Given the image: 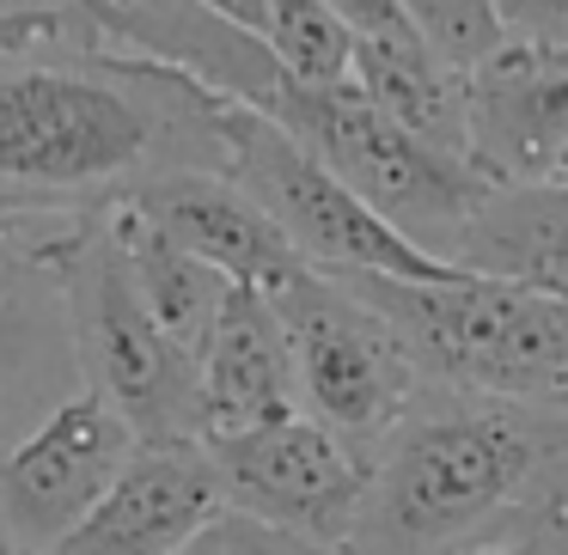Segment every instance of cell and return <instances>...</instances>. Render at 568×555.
Masks as SVG:
<instances>
[{"label":"cell","mask_w":568,"mask_h":555,"mask_svg":"<svg viewBox=\"0 0 568 555\" xmlns=\"http://www.w3.org/2000/svg\"><path fill=\"white\" fill-rule=\"evenodd\" d=\"M0 555H26V549H0Z\"/></svg>","instance_id":"27"},{"label":"cell","mask_w":568,"mask_h":555,"mask_svg":"<svg viewBox=\"0 0 568 555\" xmlns=\"http://www.w3.org/2000/svg\"><path fill=\"white\" fill-rule=\"evenodd\" d=\"M196 7H209L214 19H226V25L257 31V38H263V0H196Z\"/></svg>","instance_id":"25"},{"label":"cell","mask_w":568,"mask_h":555,"mask_svg":"<svg viewBox=\"0 0 568 555\" xmlns=\"http://www.w3.org/2000/svg\"><path fill=\"white\" fill-rule=\"evenodd\" d=\"M116 202L141 226L172 238L184 257L209 263L214 275H226L239 287H263L270 294L294 269H306L287 250V238L275 233V220L226 172H160V177H141L135 189H123Z\"/></svg>","instance_id":"11"},{"label":"cell","mask_w":568,"mask_h":555,"mask_svg":"<svg viewBox=\"0 0 568 555\" xmlns=\"http://www.w3.org/2000/svg\"><path fill=\"white\" fill-rule=\"evenodd\" d=\"M355 287L409 354L422 384L495 403L568 409V299L538 294L489 275H440V281H397V275H336Z\"/></svg>","instance_id":"4"},{"label":"cell","mask_w":568,"mask_h":555,"mask_svg":"<svg viewBox=\"0 0 568 555\" xmlns=\"http://www.w3.org/2000/svg\"><path fill=\"white\" fill-rule=\"evenodd\" d=\"M221 501V476L202 440L135 445L116 482L50 555H172Z\"/></svg>","instance_id":"12"},{"label":"cell","mask_w":568,"mask_h":555,"mask_svg":"<svg viewBox=\"0 0 568 555\" xmlns=\"http://www.w3.org/2000/svg\"><path fill=\"white\" fill-rule=\"evenodd\" d=\"M135 452V433L104 397L87 384L68 391L43 421H31L0 452V525L7 543L26 555H50L80 518L92 513L116 470Z\"/></svg>","instance_id":"9"},{"label":"cell","mask_w":568,"mask_h":555,"mask_svg":"<svg viewBox=\"0 0 568 555\" xmlns=\"http://www.w3.org/2000/svg\"><path fill=\"white\" fill-rule=\"evenodd\" d=\"M0 549H13V543H7V525H0Z\"/></svg>","instance_id":"26"},{"label":"cell","mask_w":568,"mask_h":555,"mask_svg":"<svg viewBox=\"0 0 568 555\" xmlns=\"http://www.w3.org/2000/svg\"><path fill=\"white\" fill-rule=\"evenodd\" d=\"M172 555H336V549H318L306 537H287V531L263 525V518L239 513V506H214Z\"/></svg>","instance_id":"21"},{"label":"cell","mask_w":568,"mask_h":555,"mask_svg":"<svg viewBox=\"0 0 568 555\" xmlns=\"http://www.w3.org/2000/svg\"><path fill=\"white\" fill-rule=\"evenodd\" d=\"M324 7L348 25V38H404V31H416L397 13V0H324Z\"/></svg>","instance_id":"24"},{"label":"cell","mask_w":568,"mask_h":555,"mask_svg":"<svg viewBox=\"0 0 568 555\" xmlns=\"http://www.w3.org/2000/svg\"><path fill=\"white\" fill-rule=\"evenodd\" d=\"M348 86L373 111L392 116L397 129L465 160V74L453 62H440L416 31H404V38H355Z\"/></svg>","instance_id":"16"},{"label":"cell","mask_w":568,"mask_h":555,"mask_svg":"<svg viewBox=\"0 0 568 555\" xmlns=\"http://www.w3.org/2000/svg\"><path fill=\"white\" fill-rule=\"evenodd\" d=\"M397 13H404L409 25H416V38L428 43L440 62H453L458 74L477 68L483 55L501 43L489 0H397Z\"/></svg>","instance_id":"19"},{"label":"cell","mask_w":568,"mask_h":555,"mask_svg":"<svg viewBox=\"0 0 568 555\" xmlns=\"http://www.w3.org/2000/svg\"><path fill=\"white\" fill-rule=\"evenodd\" d=\"M202 445H209L226 506L287 531V537L318 543V549L348 543L361 494H367V452H355L306 415L270 421L251 433H221Z\"/></svg>","instance_id":"8"},{"label":"cell","mask_w":568,"mask_h":555,"mask_svg":"<svg viewBox=\"0 0 568 555\" xmlns=\"http://www.w3.org/2000/svg\"><path fill=\"white\" fill-rule=\"evenodd\" d=\"M31 43H104L92 0H0V50Z\"/></svg>","instance_id":"20"},{"label":"cell","mask_w":568,"mask_h":555,"mask_svg":"<svg viewBox=\"0 0 568 555\" xmlns=\"http://www.w3.org/2000/svg\"><path fill=\"white\" fill-rule=\"evenodd\" d=\"M226 99L116 43L0 50V214H74L160 172H221Z\"/></svg>","instance_id":"1"},{"label":"cell","mask_w":568,"mask_h":555,"mask_svg":"<svg viewBox=\"0 0 568 555\" xmlns=\"http://www.w3.org/2000/svg\"><path fill=\"white\" fill-rule=\"evenodd\" d=\"M287 415H300V409L282 318H275L263 287L233 281L196 348V440L251 433Z\"/></svg>","instance_id":"13"},{"label":"cell","mask_w":568,"mask_h":555,"mask_svg":"<svg viewBox=\"0 0 568 555\" xmlns=\"http://www.w3.org/2000/svg\"><path fill=\"white\" fill-rule=\"evenodd\" d=\"M221 172L257 202L275 220V233L287 238L306 269L324 275H397V281H440L453 275V263L428 257L422 245H409L404 233L379 220L361 196H348L294 135L270 123V116L226 104L221 129Z\"/></svg>","instance_id":"7"},{"label":"cell","mask_w":568,"mask_h":555,"mask_svg":"<svg viewBox=\"0 0 568 555\" xmlns=\"http://www.w3.org/2000/svg\"><path fill=\"white\" fill-rule=\"evenodd\" d=\"M501 43L526 50H568V0H489Z\"/></svg>","instance_id":"22"},{"label":"cell","mask_w":568,"mask_h":555,"mask_svg":"<svg viewBox=\"0 0 568 555\" xmlns=\"http://www.w3.org/2000/svg\"><path fill=\"white\" fill-rule=\"evenodd\" d=\"M263 43L294 86H336L348 80V25L324 0H263Z\"/></svg>","instance_id":"18"},{"label":"cell","mask_w":568,"mask_h":555,"mask_svg":"<svg viewBox=\"0 0 568 555\" xmlns=\"http://www.w3.org/2000/svg\"><path fill=\"white\" fill-rule=\"evenodd\" d=\"M270 306L287 336L294 409L355 452H373L422 391L392 323L324 269H294L282 287H270Z\"/></svg>","instance_id":"6"},{"label":"cell","mask_w":568,"mask_h":555,"mask_svg":"<svg viewBox=\"0 0 568 555\" xmlns=\"http://www.w3.org/2000/svg\"><path fill=\"white\" fill-rule=\"evenodd\" d=\"M440 263L568 299V189L562 184H489L483 202L465 214V226L446 238Z\"/></svg>","instance_id":"14"},{"label":"cell","mask_w":568,"mask_h":555,"mask_svg":"<svg viewBox=\"0 0 568 555\" xmlns=\"http://www.w3.org/2000/svg\"><path fill=\"white\" fill-rule=\"evenodd\" d=\"M263 116L282 135H294L348 196H361L392 233H404L428 257H440L446 238L465 226V214L489 189V177L470 160L397 129L348 80H336V86H294L287 80V92Z\"/></svg>","instance_id":"5"},{"label":"cell","mask_w":568,"mask_h":555,"mask_svg":"<svg viewBox=\"0 0 568 555\" xmlns=\"http://www.w3.org/2000/svg\"><path fill=\"white\" fill-rule=\"evenodd\" d=\"M0 257L55 294L80 384L129 421L135 445L196 440V360L141 306L104 202L74 214H0Z\"/></svg>","instance_id":"3"},{"label":"cell","mask_w":568,"mask_h":555,"mask_svg":"<svg viewBox=\"0 0 568 555\" xmlns=\"http://www.w3.org/2000/svg\"><path fill=\"white\" fill-rule=\"evenodd\" d=\"M465 160L489 184H562L568 50L495 43L465 68Z\"/></svg>","instance_id":"10"},{"label":"cell","mask_w":568,"mask_h":555,"mask_svg":"<svg viewBox=\"0 0 568 555\" xmlns=\"http://www.w3.org/2000/svg\"><path fill=\"white\" fill-rule=\"evenodd\" d=\"M568 506V409L422 384L367 452V494L336 555H458Z\"/></svg>","instance_id":"2"},{"label":"cell","mask_w":568,"mask_h":555,"mask_svg":"<svg viewBox=\"0 0 568 555\" xmlns=\"http://www.w3.org/2000/svg\"><path fill=\"white\" fill-rule=\"evenodd\" d=\"M458 555H568V506L538 513L531 525H519L514 537L477 543V549H458Z\"/></svg>","instance_id":"23"},{"label":"cell","mask_w":568,"mask_h":555,"mask_svg":"<svg viewBox=\"0 0 568 555\" xmlns=\"http://www.w3.org/2000/svg\"><path fill=\"white\" fill-rule=\"evenodd\" d=\"M104 214H111V233L123 238V257H129V275H135L141 306H148L153 323L196 360L202 336H209V323H214V311H221V299L233 281L214 275L209 263L184 257V250H178L172 238H160L153 226H141L123 202H104Z\"/></svg>","instance_id":"17"},{"label":"cell","mask_w":568,"mask_h":555,"mask_svg":"<svg viewBox=\"0 0 568 555\" xmlns=\"http://www.w3.org/2000/svg\"><path fill=\"white\" fill-rule=\"evenodd\" d=\"M68 391H80V367L62 330V306L31 269L0 257V452Z\"/></svg>","instance_id":"15"}]
</instances>
